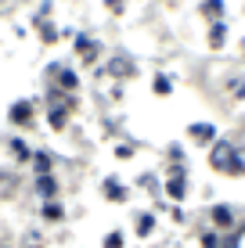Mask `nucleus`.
<instances>
[{"mask_svg": "<svg viewBox=\"0 0 245 248\" xmlns=\"http://www.w3.org/2000/svg\"><path fill=\"white\" fill-rule=\"evenodd\" d=\"M170 194H173V198H180V194H184V184L173 180V184H170Z\"/></svg>", "mask_w": 245, "mask_h": 248, "instance_id": "f257e3e1", "label": "nucleus"}, {"mask_svg": "<svg viewBox=\"0 0 245 248\" xmlns=\"http://www.w3.org/2000/svg\"><path fill=\"white\" fill-rule=\"evenodd\" d=\"M44 216H50V219H58V216H62V209H58V205H47V209H44Z\"/></svg>", "mask_w": 245, "mask_h": 248, "instance_id": "f03ea898", "label": "nucleus"}, {"mask_svg": "<svg viewBox=\"0 0 245 248\" xmlns=\"http://www.w3.org/2000/svg\"><path fill=\"white\" fill-rule=\"evenodd\" d=\"M25 115H29V108H22V105L15 108V123H25Z\"/></svg>", "mask_w": 245, "mask_h": 248, "instance_id": "7ed1b4c3", "label": "nucleus"}]
</instances>
